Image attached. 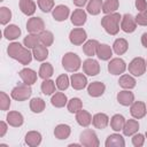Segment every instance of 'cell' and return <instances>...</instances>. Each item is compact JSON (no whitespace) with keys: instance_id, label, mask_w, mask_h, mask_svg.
I'll list each match as a JSON object with an SVG mask.
<instances>
[{"instance_id":"6da1fadb","label":"cell","mask_w":147,"mask_h":147,"mask_svg":"<svg viewBox=\"0 0 147 147\" xmlns=\"http://www.w3.org/2000/svg\"><path fill=\"white\" fill-rule=\"evenodd\" d=\"M7 53L8 55L18 61L20 63L22 64H29L32 60V53L29 51V48L26 47H23L20 42H11L9 44L8 48H7Z\"/></svg>"},{"instance_id":"7a4b0ae2","label":"cell","mask_w":147,"mask_h":147,"mask_svg":"<svg viewBox=\"0 0 147 147\" xmlns=\"http://www.w3.org/2000/svg\"><path fill=\"white\" fill-rule=\"evenodd\" d=\"M122 16L118 13H110V14H106V16L102 17L101 20V25L103 26V29L106 30L107 33L114 36L117 34L119 31V21H121Z\"/></svg>"},{"instance_id":"3957f363","label":"cell","mask_w":147,"mask_h":147,"mask_svg":"<svg viewBox=\"0 0 147 147\" xmlns=\"http://www.w3.org/2000/svg\"><path fill=\"white\" fill-rule=\"evenodd\" d=\"M80 64H82L80 57L76 53L69 52V53H65L62 57V67L69 72L77 71L80 68Z\"/></svg>"},{"instance_id":"277c9868","label":"cell","mask_w":147,"mask_h":147,"mask_svg":"<svg viewBox=\"0 0 147 147\" xmlns=\"http://www.w3.org/2000/svg\"><path fill=\"white\" fill-rule=\"evenodd\" d=\"M31 93H32V90L30 85L24 83V84L17 85L11 90V98L16 101H25L31 96Z\"/></svg>"},{"instance_id":"5b68a950","label":"cell","mask_w":147,"mask_h":147,"mask_svg":"<svg viewBox=\"0 0 147 147\" xmlns=\"http://www.w3.org/2000/svg\"><path fill=\"white\" fill-rule=\"evenodd\" d=\"M79 139H80V144L83 146H86V147H98L100 144L96 133L91 129L84 130L80 133Z\"/></svg>"},{"instance_id":"8992f818","label":"cell","mask_w":147,"mask_h":147,"mask_svg":"<svg viewBox=\"0 0 147 147\" xmlns=\"http://www.w3.org/2000/svg\"><path fill=\"white\" fill-rule=\"evenodd\" d=\"M146 71V61L142 57H134L129 63V72L133 76H141Z\"/></svg>"},{"instance_id":"52a82bcc","label":"cell","mask_w":147,"mask_h":147,"mask_svg":"<svg viewBox=\"0 0 147 147\" xmlns=\"http://www.w3.org/2000/svg\"><path fill=\"white\" fill-rule=\"evenodd\" d=\"M45 29V23L40 17H31L26 22V30L29 33H40Z\"/></svg>"},{"instance_id":"ba28073f","label":"cell","mask_w":147,"mask_h":147,"mask_svg":"<svg viewBox=\"0 0 147 147\" xmlns=\"http://www.w3.org/2000/svg\"><path fill=\"white\" fill-rule=\"evenodd\" d=\"M87 38V34H86V31L82 28H77V29H74L70 31V34H69V39H70V42L76 45V46H79L82 45Z\"/></svg>"},{"instance_id":"9c48e42d","label":"cell","mask_w":147,"mask_h":147,"mask_svg":"<svg viewBox=\"0 0 147 147\" xmlns=\"http://www.w3.org/2000/svg\"><path fill=\"white\" fill-rule=\"evenodd\" d=\"M126 69V64L125 62L119 59V57H116V59H113L110 60V62L108 63V71L111 74V75H119V74H123Z\"/></svg>"},{"instance_id":"30bf717a","label":"cell","mask_w":147,"mask_h":147,"mask_svg":"<svg viewBox=\"0 0 147 147\" xmlns=\"http://www.w3.org/2000/svg\"><path fill=\"white\" fill-rule=\"evenodd\" d=\"M83 71L88 76H96L100 72V64L93 59H87L83 62Z\"/></svg>"},{"instance_id":"8fae6325","label":"cell","mask_w":147,"mask_h":147,"mask_svg":"<svg viewBox=\"0 0 147 147\" xmlns=\"http://www.w3.org/2000/svg\"><path fill=\"white\" fill-rule=\"evenodd\" d=\"M137 28V22L136 18L131 15V14H125L122 17V22H121V29L126 32V33H131L136 30Z\"/></svg>"},{"instance_id":"7c38bea8","label":"cell","mask_w":147,"mask_h":147,"mask_svg":"<svg viewBox=\"0 0 147 147\" xmlns=\"http://www.w3.org/2000/svg\"><path fill=\"white\" fill-rule=\"evenodd\" d=\"M130 113L131 115L139 119V118H142L146 113H147V107L146 105L142 102V101H134L132 105H131V108H130Z\"/></svg>"},{"instance_id":"4fadbf2b","label":"cell","mask_w":147,"mask_h":147,"mask_svg":"<svg viewBox=\"0 0 147 147\" xmlns=\"http://www.w3.org/2000/svg\"><path fill=\"white\" fill-rule=\"evenodd\" d=\"M52 14H53V17L55 21L62 22V21H65L68 18V16L70 14V9L64 5H59L53 9Z\"/></svg>"},{"instance_id":"5bb4252c","label":"cell","mask_w":147,"mask_h":147,"mask_svg":"<svg viewBox=\"0 0 147 147\" xmlns=\"http://www.w3.org/2000/svg\"><path fill=\"white\" fill-rule=\"evenodd\" d=\"M20 77L23 80V83L28 84V85H32L37 82V74L36 71H33L32 69L29 68H24L20 71Z\"/></svg>"},{"instance_id":"9a60e30c","label":"cell","mask_w":147,"mask_h":147,"mask_svg":"<svg viewBox=\"0 0 147 147\" xmlns=\"http://www.w3.org/2000/svg\"><path fill=\"white\" fill-rule=\"evenodd\" d=\"M105 90H106V86L103 83L101 82H93L91 83L88 86H87V92L91 96H94V98H98V96H101L103 93H105Z\"/></svg>"},{"instance_id":"2e32d148","label":"cell","mask_w":147,"mask_h":147,"mask_svg":"<svg viewBox=\"0 0 147 147\" xmlns=\"http://www.w3.org/2000/svg\"><path fill=\"white\" fill-rule=\"evenodd\" d=\"M70 80H71V86L75 90H83L87 85V79L83 74H72Z\"/></svg>"},{"instance_id":"e0dca14e","label":"cell","mask_w":147,"mask_h":147,"mask_svg":"<svg viewBox=\"0 0 147 147\" xmlns=\"http://www.w3.org/2000/svg\"><path fill=\"white\" fill-rule=\"evenodd\" d=\"M92 123L96 129L102 130V129L107 127V125L109 124V117L103 113H98V114H95L93 116Z\"/></svg>"},{"instance_id":"ac0fdd59","label":"cell","mask_w":147,"mask_h":147,"mask_svg":"<svg viewBox=\"0 0 147 147\" xmlns=\"http://www.w3.org/2000/svg\"><path fill=\"white\" fill-rule=\"evenodd\" d=\"M117 101L122 106H131L134 102V95L130 91H121L117 93Z\"/></svg>"},{"instance_id":"d6986e66","label":"cell","mask_w":147,"mask_h":147,"mask_svg":"<svg viewBox=\"0 0 147 147\" xmlns=\"http://www.w3.org/2000/svg\"><path fill=\"white\" fill-rule=\"evenodd\" d=\"M86 13L83 9H76L74 10V13L71 14V23L76 26H82L85 24L86 22Z\"/></svg>"},{"instance_id":"ffe728a7","label":"cell","mask_w":147,"mask_h":147,"mask_svg":"<svg viewBox=\"0 0 147 147\" xmlns=\"http://www.w3.org/2000/svg\"><path fill=\"white\" fill-rule=\"evenodd\" d=\"M7 122L9 125H11L14 127H18L23 124L24 118H23L22 114L18 111H9L7 114Z\"/></svg>"},{"instance_id":"44dd1931","label":"cell","mask_w":147,"mask_h":147,"mask_svg":"<svg viewBox=\"0 0 147 147\" xmlns=\"http://www.w3.org/2000/svg\"><path fill=\"white\" fill-rule=\"evenodd\" d=\"M124 146H125L124 138L117 133L108 136L106 140V147H124Z\"/></svg>"},{"instance_id":"7402d4cb","label":"cell","mask_w":147,"mask_h":147,"mask_svg":"<svg viewBox=\"0 0 147 147\" xmlns=\"http://www.w3.org/2000/svg\"><path fill=\"white\" fill-rule=\"evenodd\" d=\"M76 121H77V123H78L80 126L86 127V126H88V125L91 124V122H92V116H91V114H90L88 111L80 109L78 113H76Z\"/></svg>"},{"instance_id":"603a6c76","label":"cell","mask_w":147,"mask_h":147,"mask_svg":"<svg viewBox=\"0 0 147 147\" xmlns=\"http://www.w3.org/2000/svg\"><path fill=\"white\" fill-rule=\"evenodd\" d=\"M113 55V51L110 48V46L106 45V44H99L98 49H96V56L102 60V61H107Z\"/></svg>"},{"instance_id":"cb8c5ba5","label":"cell","mask_w":147,"mask_h":147,"mask_svg":"<svg viewBox=\"0 0 147 147\" xmlns=\"http://www.w3.org/2000/svg\"><path fill=\"white\" fill-rule=\"evenodd\" d=\"M3 36L8 40H14L21 36V29L15 24H10L3 30Z\"/></svg>"},{"instance_id":"d4e9b609","label":"cell","mask_w":147,"mask_h":147,"mask_svg":"<svg viewBox=\"0 0 147 147\" xmlns=\"http://www.w3.org/2000/svg\"><path fill=\"white\" fill-rule=\"evenodd\" d=\"M70 132H71V129L67 124H59L54 129V136H55V138H57L60 140L67 139L70 136Z\"/></svg>"},{"instance_id":"484cf974","label":"cell","mask_w":147,"mask_h":147,"mask_svg":"<svg viewBox=\"0 0 147 147\" xmlns=\"http://www.w3.org/2000/svg\"><path fill=\"white\" fill-rule=\"evenodd\" d=\"M25 142L30 147L39 146L40 142H41V134L39 132H37V131H30L25 136Z\"/></svg>"},{"instance_id":"4316f807","label":"cell","mask_w":147,"mask_h":147,"mask_svg":"<svg viewBox=\"0 0 147 147\" xmlns=\"http://www.w3.org/2000/svg\"><path fill=\"white\" fill-rule=\"evenodd\" d=\"M20 9L28 16L33 15L36 11V3L32 0H20Z\"/></svg>"},{"instance_id":"83f0119b","label":"cell","mask_w":147,"mask_h":147,"mask_svg":"<svg viewBox=\"0 0 147 147\" xmlns=\"http://www.w3.org/2000/svg\"><path fill=\"white\" fill-rule=\"evenodd\" d=\"M98 46H99V41H98V40H94V39L87 40V41L83 45V52H84L85 55H87V56H93V55L96 54Z\"/></svg>"},{"instance_id":"f1b7e54d","label":"cell","mask_w":147,"mask_h":147,"mask_svg":"<svg viewBox=\"0 0 147 147\" xmlns=\"http://www.w3.org/2000/svg\"><path fill=\"white\" fill-rule=\"evenodd\" d=\"M32 54H33V56L37 61H44L48 56V49H47L46 46L39 44L34 48H32Z\"/></svg>"},{"instance_id":"f546056e","label":"cell","mask_w":147,"mask_h":147,"mask_svg":"<svg viewBox=\"0 0 147 147\" xmlns=\"http://www.w3.org/2000/svg\"><path fill=\"white\" fill-rule=\"evenodd\" d=\"M139 129V123L136 119H127L124 124L123 127V133L124 136H132Z\"/></svg>"},{"instance_id":"4dcf8cb0","label":"cell","mask_w":147,"mask_h":147,"mask_svg":"<svg viewBox=\"0 0 147 147\" xmlns=\"http://www.w3.org/2000/svg\"><path fill=\"white\" fill-rule=\"evenodd\" d=\"M113 48H114V52L117 54V55H122L124 54L127 48H129V44L127 41L124 39V38H118L114 41V45H113Z\"/></svg>"},{"instance_id":"1f68e13d","label":"cell","mask_w":147,"mask_h":147,"mask_svg":"<svg viewBox=\"0 0 147 147\" xmlns=\"http://www.w3.org/2000/svg\"><path fill=\"white\" fill-rule=\"evenodd\" d=\"M125 122H126V121H125V118H124L122 115L116 114V115H114V116L111 117V119H110V126H111V129H113L114 131H121V130H123Z\"/></svg>"},{"instance_id":"d6a6232c","label":"cell","mask_w":147,"mask_h":147,"mask_svg":"<svg viewBox=\"0 0 147 147\" xmlns=\"http://www.w3.org/2000/svg\"><path fill=\"white\" fill-rule=\"evenodd\" d=\"M118 84L123 88L131 90V88H133L136 86V79L132 76H130V75H123L118 79Z\"/></svg>"},{"instance_id":"836d02e7","label":"cell","mask_w":147,"mask_h":147,"mask_svg":"<svg viewBox=\"0 0 147 147\" xmlns=\"http://www.w3.org/2000/svg\"><path fill=\"white\" fill-rule=\"evenodd\" d=\"M51 102H52V105H53L54 107H56V108H62V107H64L65 103H67V95H65L64 93H62V92H57V93H55V94L52 96Z\"/></svg>"},{"instance_id":"e575fe53","label":"cell","mask_w":147,"mask_h":147,"mask_svg":"<svg viewBox=\"0 0 147 147\" xmlns=\"http://www.w3.org/2000/svg\"><path fill=\"white\" fill-rule=\"evenodd\" d=\"M102 1L101 0H90L87 3V13H90L91 15H98L101 10H102Z\"/></svg>"},{"instance_id":"d590c367","label":"cell","mask_w":147,"mask_h":147,"mask_svg":"<svg viewBox=\"0 0 147 147\" xmlns=\"http://www.w3.org/2000/svg\"><path fill=\"white\" fill-rule=\"evenodd\" d=\"M45 107H46L45 101H44L41 98H33V99H31V101H30V109H31L33 113L39 114V113L44 111Z\"/></svg>"},{"instance_id":"8d00e7d4","label":"cell","mask_w":147,"mask_h":147,"mask_svg":"<svg viewBox=\"0 0 147 147\" xmlns=\"http://www.w3.org/2000/svg\"><path fill=\"white\" fill-rule=\"evenodd\" d=\"M53 67L51 63L46 62V63H42L39 68V77L42 78V79H49L53 75Z\"/></svg>"},{"instance_id":"74e56055","label":"cell","mask_w":147,"mask_h":147,"mask_svg":"<svg viewBox=\"0 0 147 147\" xmlns=\"http://www.w3.org/2000/svg\"><path fill=\"white\" fill-rule=\"evenodd\" d=\"M39 41H40V44L41 45H44V46H46V47H48V46H51L52 44H53V41H54V36H53V33L51 32V31H42V32H40L39 33Z\"/></svg>"},{"instance_id":"f35d334b","label":"cell","mask_w":147,"mask_h":147,"mask_svg":"<svg viewBox=\"0 0 147 147\" xmlns=\"http://www.w3.org/2000/svg\"><path fill=\"white\" fill-rule=\"evenodd\" d=\"M24 45L26 48H34L36 46H38L40 44L39 41V34H36V33H30L29 36H26L23 40Z\"/></svg>"},{"instance_id":"ab89813d","label":"cell","mask_w":147,"mask_h":147,"mask_svg":"<svg viewBox=\"0 0 147 147\" xmlns=\"http://www.w3.org/2000/svg\"><path fill=\"white\" fill-rule=\"evenodd\" d=\"M118 6H119L118 0H106L102 5V11L105 14L115 13V10H117Z\"/></svg>"},{"instance_id":"60d3db41","label":"cell","mask_w":147,"mask_h":147,"mask_svg":"<svg viewBox=\"0 0 147 147\" xmlns=\"http://www.w3.org/2000/svg\"><path fill=\"white\" fill-rule=\"evenodd\" d=\"M41 92L45 95H51L55 92V84L51 79H44L41 83Z\"/></svg>"},{"instance_id":"b9f144b4","label":"cell","mask_w":147,"mask_h":147,"mask_svg":"<svg viewBox=\"0 0 147 147\" xmlns=\"http://www.w3.org/2000/svg\"><path fill=\"white\" fill-rule=\"evenodd\" d=\"M80 109H83V102L78 98H72L68 102V110L70 113H78Z\"/></svg>"},{"instance_id":"7bdbcfd3","label":"cell","mask_w":147,"mask_h":147,"mask_svg":"<svg viewBox=\"0 0 147 147\" xmlns=\"http://www.w3.org/2000/svg\"><path fill=\"white\" fill-rule=\"evenodd\" d=\"M69 86V77L63 74V75H60L57 78H56V87L60 90V91H64L67 90Z\"/></svg>"},{"instance_id":"ee69618b","label":"cell","mask_w":147,"mask_h":147,"mask_svg":"<svg viewBox=\"0 0 147 147\" xmlns=\"http://www.w3.org/2000/svg\"><path fill=\"white\" fill-rule=\"evenodd\" d=\"M11 18V11L7 7H1L0 8V23L2 25L7 24Z\"/></svg>"},{"instance_id":"f6af8a7d","label":"cell","mask_w":147,"mask_h":147,"mask_svg":"<svg viewBox=\"0 0 147 147\" xmlns=\"http://www.w3.org/2000/svg\"><path fill=\"white\" fill-rule=\"evenodd\" d=\"M38 7L44 13H49L54 8V0H38Z\"/></svg>"},{"instance_id":"bcb514c9","label":"cell","mask_w":147,"mask_h":147,"mask_svg":"<svg viewBox=\"0 0 147 147\" xmlns=\"http://www.w3.org/2000/svg\"><path fill=\"white\" fill-rule=\"evenodd\" d=\"M10 107V99L5 92H0V108L1 110H8Z\"/></svg>"},{"instance_id":"7dc6e473","label":"cell","mask_w":147,"mask_h":147,"mask_svg":"<svg viewBox=\"0 0 147 147\" xmlns=\"http://www.w3.org/2000/svg\"><path fill=\"white\" fill-rule=\"evenodd\" d=\"M144 142H145V137H144L141 133H137V134L133 136V138H132V144H133L134 147H140V146L144 145Z\"/></svg>"},{"instance_id":"c3c4849f","label":"cell","mask_w":147,"mask_h":147,"mask_svg":"<svg viewBox=\"0 0 147 147\" xmlns=\"http://www.w3.org/2000/svg\"><path fill=\"white\" fill-rule=\"evenodd\" d=\"M136 7L139 11H144L147 9V2L146 0H136Z\"/></svg>"},{"instance_id":"681fc988","label":"cell","mask_w":147,"mask_h":147,"mask_svg":"<svg viewBox=\"0 0 147 147\" xmlns=\"http://www.w3.org/2000/svg\"><path fill=\"white\" fill-rule=\"evenodd\" d=\"M7 132V125L5 122H0V137H3Z\"/></svg>"},{"instance_id":"f907efd6","label":"cell","mask_w":147,"mask_h":147,"mask_svg":"<svg viewBox=\"0 0 147 147\" xmlns=\"http://www.w3.org/2000/svg\"><path fill=\"white\" fill-rule=\"evenodd\" d=\"M72 1H74V3H75L77 7H83V6H85L86 2H87V0H72Z\"/></svg>"},{"instance_id":"816d5d0a","label":"cell","mask_w":147,"mask_h":147,"mask_svg":"<svg viewBox=\"0 0 147 147\" xmlns=\"http://www.w3.org/2000/svg\"><path fill=\"white\" fill-rule=\"evenodd\" d=\"M141 44H142L144 47L147 48V32L142 33V36H141Z\"/></svg>"},{"instance_id":"f5cc1de1","label":"cell","mask_w":147,"mask_h":147,"mask_svg":"<svg viewBox=\"0 0 147 147\" xmlns=\"http://www.w3.org/2000/svg\"><path fill=\"white\" fill-rule=\"evenodd\" d=\"M146 137H147V131H146Z\"/></svg>"},{"instance_id":"db71d44e","label":"cell","mask_w":147,"mask_h":147,"mask_svg":"<svg viewBox=\"0 0 147 147\" xmlns=\"http://www.w3.org/2000/svg\"><path fill=\"white\" fill-rule=\"evenodd\" d=\"M146 65H147V62H146Z\"/></svg>"},{"instance_id":"11a10c76","label":"cell","mask_w":147,"mask_h":147,"mask_svg":"<svg viewBox=\"0 0 147 147\" xmlns=\"http://www.w3.org/2000/svg\"><path fill=\"white\" fill-rule=\"evenodd\" d=\"M1 1H3V0H1Z\"/></svg>"}]
</instances>
